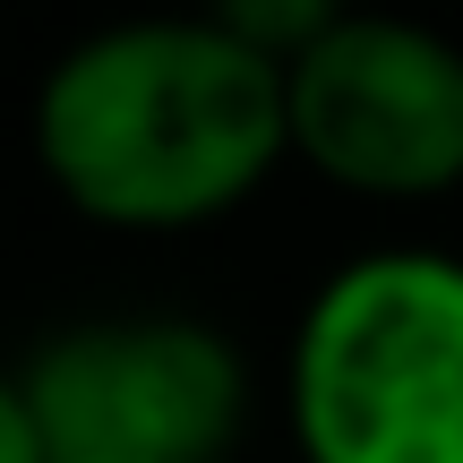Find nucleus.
<instances>
[{
	"instance_id": "obj_2",
	"label": "nucleus",
	"mask_w": 463,
	"mask_h": 463,
	"mask_svg": "<svg viewBox=\"0 0 463 463\" xmlns=\"http://www.w3.org/2000/svg\"><path fill=\"white\" fill-rule=\"evenodd\" d=\"M300 463H463V258L378 241L317 275L283 344Z\"/></svg>"
},
{
	"instance_id": "obj_1",
	"label": "nucleus",
	"mask_w": 463,
	"mask_h": 463,
	"mask_svg": "<svg viewBox=\"0 0 463 463\" xmlns=\"http://www.w3.org/2000/svg\"><path fill=\"white\" fill-rule=\"evenodd\" d=\"M34 164L69 215L103 232H206L292 164V86L215 9L120 17L43 69Z\"/></svg>"
},
{
	"instance_id": "obj_4",
	"label": "nucleus",
	"mask_w": 463,
	"mask_h": 463,
	"mask_svg": "<svg viewBox=\"0 0 463 463\" xmlns=\"http://www.w3.org/2000/svg\"><path fill=\"white\" fill-rule=\"evenodd\" d=\"M292 164L344 198L420 206L463 189V43L430 17L344 9L292 69Z\"/></svg>"
},
{
	"instance_id": "obj_3",
	"label": "nucleus",
	"mask_w": 463,
	"mask_h": 463,
	"mask_svg": "<svg viewBox=\"0 0 463 463\" xmlns=\"http://www.w3.org/2000/svg\"><path fill=\"white\" fill-rule=\"evenodd\" d=\"M61 463H232L258 412L249 352L189 309H95L9 369Z\"/></svg>"
},
{
	"instance_id": "obj_5",
	"label": "nucleus",
	"mask_w": 463,
	"mask_h": 463,
	"mask_svg": "<svg viewBox=\"0 0 463 463\" xmlns=\"http://www.w3.org/2000/svg\"><path fill=\"white\" fill-rule=\"evenodd\" d=\"M0 463H61V455H52V438L34 430V412L9 395V386H0Z\"/></svg>"
}]
</instances>
